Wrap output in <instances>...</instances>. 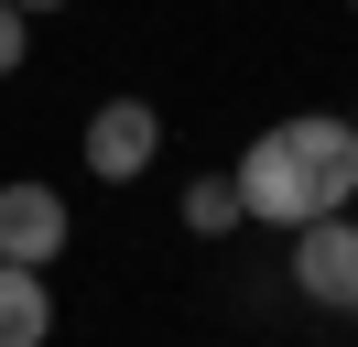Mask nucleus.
<instances>
[{
    "mask_svg": "<svg viewBox=\"0 0 358 347\" xmlns=\"http://www.w3.org/2000/svg\"><path fill=\"white\" fill-rule=\"evenodd\" d=\"M11 11H66V0H11Z\"/></svg>",
    "mask_w": 358,
    "mask_h": 347,
    "instance_id": "nucleus-8",
    "label": "nucleus"
},
{
    "mask_svg": "<svg viewBox=\"0 0 358 347\" xmlns=\"http://www.w3.org/2000/svg\"><path fill=\"white\" fill-rule=\"evenodd\" d=\"M348 130H358V108H348Z\"/></svg>",
    "mask_w": 358,
    "mask_h": 347,
    "instance_id": "nucleus-9",
    "label": "nucleus"
},
{
    "mask_svg": "<svg viewBox=\"0 0 358 347\" xmlns=\"http://www.w3.org/2000/svg\"><path fill=\"white\" fill-rule=\"evenodd\" d=\"M348 11H358V0H348Z\"/></svg>",
    "mask_w": 358,
    "mask_h": 347,
    "instance_id": "nucleus-10",
    "label": "nucleus"
},
{
    "mask_svg": "<svg viewBox=\"0 0 358 347\" xmlns=\"http://www.w3.org/2000/svg\"><path fill=\"white\" fill-rule=\"evenodd\" d=\"M185 228H196V239L250 228V206H239V174H196V185H185Z\"/></svg>",
    "mask_w": 358,
    "mask_h": 347,
    "instance_id": "nucleus-6",
    "label": "nucleus"
},
{
    "mask_svg": "<svg viewBox=\"0 0 358 347\" xmlns=\"http://www.w3.org/2000/svg\"><path fill=\"white\" fill-rule=\"evenodd\" d=\"M55 337V282L33 260H0V347H44Z\"/></svg>",
    "mask_w": 358,
    "mask_h": 347,
    "instance_id": "nucleus-5",
    "label": "nucleus"
},
{
    "mask_svg": "<svg viewBox=\"0 0 358 347\" xmlns=\"http://www.w3.org/2000/svg\"><path fill=\"white\" fill-rule=\"evenodd\" d=\"M282 239H293V293L326 304V315H358V217L336 206V217H304Z\"/></svg>",
    "mask_w": 358,
    "mask_h": 347,
    "instance_id": "nucleus-2",
    "label": "nucleus"
},
{
    "mask_svg": "<svg viewBox=\"0 0 358 347\" xmlns=\"http://www.w3.org/2000/svg\"><path fill=\"white\" fill-rule=\"evenodd\" d=\"M66 239H76V217H66V185H0V260H33V271H55L66 260Z\"/></svg>",
    "mask_w": 358,
    "mask_h": 347,
    "instance_id": "nucleus-4",
    "label": "nucleus"
},
{
    "mask_svg": "<svg viewBox=\"0 0 358 347\" xmlns=\"http://www.w3.org/2000/svg\"><path fill=\"white\" fill-rule=\"evenodd\" d=\"M22 55H33V11H11V0H0V76H11Z\"/></svg>",
    "mask_w": 358,
    "mask_h": 347,
    "instance_id": "nucleus-7",
    "label": "nucleus"
},
{
    "mask_svg": "<svg viewBox=\"0 0 358 347\" xmlns=\"http://www.w3.org/2000/svg\"><path fill=\"white\" fill-rule=\"evenodd\" d=\"M152 152H163V108L152 98H98V120H87V174L98 185H141Z\"/></svg>",
    "mask_w": 358,
    "mask_h": 347,
    "instance_id": "nucleus-3",
    "label": "nucleus"
},
{
    "mask_svg": "<svg viewBox=\"0 0 358 347\" xmlns=\"http://www.w3.org/2000/svg\"><path fill=\"white\" fill-rule=\"evenodd\" d=\"M239 206L261 228H304V217L358 206V130L348 108H293L239 152Z\"/></svg>",
    "mask_w": 358,
    "mask_h": 347,
    "instance_id": "nucleus-1",
    "label": "nucleus"
}]
</instances>
